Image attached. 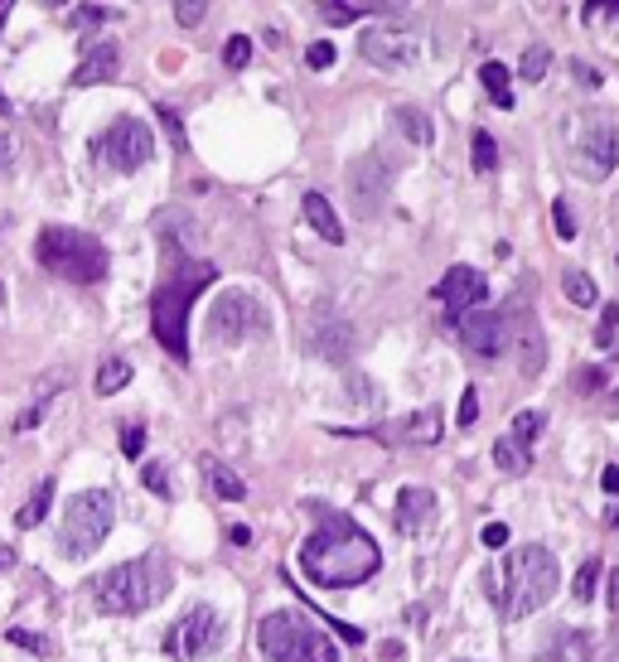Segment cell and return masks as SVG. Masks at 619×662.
<instances>
[{
	"instance_id": "45",
	"label": "cell",
	"mask_w": 619,
	"mask_h": 662,
	"mask_svg": "<svg viewBox=\"0 0 619 662\" xmlns=\"http://www.w3.org/2000/svg\"><path fill=\"white\" fill-rule=\"evenodd\" d=\"M306 64H310V68H330V64H334V44H330V40H320V44H310V54H306Z\"/></svg>"
},
{
	"instance_id": "6",
	"label": "cell",
	"mask_w": 619,
	"mask_h": 662,
	"mask_svg": "<svg viewBox=\"0 0 619 662\" xmlns=\"http://www.w3.org/2000/svg\"><path fill=\"white\" fill-rule=\"evenodd\" d=\"M257 648L266 662H339L334 639L300 609H272L257 624Z\"/></svg>"
},
{
	"instance_id": "52",
	"label": "cell",
	"mask_w": 619,
	"mask_h": 662,
	"mask_svg": "<svg viewBox=\"0 0 619 662\" xmlns=\"http://www.w3.org/2000/svg\"><path fill=\"white\" fill-rule=\"evenodd\" d=\"M228 537H233L237 547H247L252 542V527H228Z\"/></svg>"
},
{
	"instance_id": "55",
	"label": "cell",
	"mask_w": 619,
	"mask_h": 662,
	"mask_svg": "<svg viewBox=\"0 0 619 662\" xmlns=\"http://www.w3.org/2000/svg\"><path fill=\"white\" fill-rule=\"evenodd\" d=\"M10 561H15V551H5V547H0V566H10Z\"/></svg>"
},
{
	"instance_id": "54",
	"label": "cell",
	"mask_w": 619,
	"mask_h": 662,
	"mask_svg": "<svg viewBox=\"0 0 619 662\" xmlns=\"http://www.w3.org/2000/svg\"><path fill=\"white\" fill-rule=\"evenodd\" d=\"M610 609L619 615V571H610Z\"/></svg>"
},
{
	"instance_id": "37",
	"label": "cell",
	"mask_w": 619,
	"mask_h": 662,
	"mask_svg": "<svg viewBox=\"0 0 619 662\" xmlns=\"http://www.w3.org/2000/svg\"><path fill=\"white\" fill-rule=\"evenodd\" d=\"M320 15L330 20V24H349V20H363V15H368V5H339V0H324Z\"/></svg>"
},
{
	"instance_id": "57",
	"label": "cell",
	"mask_w": 619,
	"mask_h": 662,
	"mask_svg": "<svg viewBox=\"0 0 619 662\" xmlns=\"http://www.w3.org/2000/svg\"><path fill=\"white\" fill-rule=\"evenodd\" d=\"M605 662H619V648H610V658H605Z\"/></svg>"
},
{
	"instance_id": "21",
	"label": "cell",
	"mask_w": 619,
	"mask_h": 662,
	"mask_svg": "<svg viewBox=\"0 0 619 662\" xmlns=\"http://www.w3.org/2000/svg\"><path fill=\"white\" fill-rule=\"evenodd\" d=\"M576 391H586V397H605V407H619V358H615V367H581Z\"/></svg>"
},
{
	"instance_id": "7",
	"label": "cell",
	"mask_w": 619,
	"mask_h": 662,
	"mask_svg": "<svg viewBox=\"0 0 619 662\" xmlns=\"http://www.w3.org/2000/svg\"><path fill=\"white\" fill-rule=\"evenodd\" d=\"M117 522V494H107V488H82V494L68 498L64 508V527H58V551L64 556H92L97 547L107 542V532H112Z\"/></svg>"
},
{
	"instance_id": "2",
	"label": "cell",
	"mask_w": 619,
	"mask_h": 662,
	"mask_svg": "<svg viewBox=\"0 0 619 662\" xmlns=\"http://www.w3.org/2000/svg\"><path fill=\"white\" fill-rule=\"evenodd\" d=\"M556 585H562L556 556H552L548 547H538V542L508 551L499 566L484 571V591H489V599L499 605L504 619H528V615H538V609L556 595Z\"/></svg>"
},
{
	"instance_id": "16",
	"label": "cell",
	"mask_w": 619,
	"mask_h": 662,
	"mask_svg": "<svg viewBox=\"0 0 619 662\" xmlns=\"http://www.w3.org/2000/svg\"><path fill=\"white\" fill-rule=\"evenodd\" d=\"M155 242H161V252L169 256V266L189 262L194 242H199V228H194V218L185 208H161V213H155Z\"/></svg>"
},
{
	"instance_id": "22",
	"label": "cell",
	"mask_w": 619,
	"mask_h": 662,
	"mask_svg": "<svg viewBox=\"0 0 619 662\" xmlns=\"http://www.w3.org/2000/svg\"><path fill=\"white\" fill-rule=\"evenodd\" d=\"M300 208H306V223L320 232L324 242H344V223H339V213L330 208V199H324V194H306V199H300Z\"/></svg>"
},
{
	"instance_id": "47",
	"label": "cell",
	"mask_w": 619,
	"mask_h": 662,
	"mask_svg": "<svg viewBox=\"0 0 619 662\" xmlns=\"http://www.w3.org/2000/svg\"><path fill=\"white\" fill-rule=\"evenodd\" d=\"M479 537H484V547H504V542H508V527H504V522H489Z\"/></svg>"
},
{
	"instance_id": "53",
	"label": "cell",
	"mask_w": 619,
	"mask_h": 662,
	"mask_svg": "<svg viewBox=\"0 0 619 662\" xmlns=\"http://www.w3.org/2000/svg\"><path fill=\"white\" fill-rule=\"evenodd\" d=\"M383 662H402V643H383Z\"/></svg>"
},
{
	"instance_id": "29",
	"label": "cell",
	"mask_w": 619,
	"mask_h": 662,
	"mask_svg": "<svg viewBox=\"0 0 619 662\" xmlns=\"http://www.w3.org/2000/svg\"><path fill=\"white\" fill-rule=\"evenodd\" d=\"M523 377H538L542 373V363H548V343H542V334H538V324L528 320V329H523Z\"/></svg>"
},
{
	"instance_id": "48",
	"label": "cell",
	"mask_w": 619,
	"mask_h": 662,
	"mask_svg": "<svg viewBox=\"0 0 619 662\" xmlns=\"http://www.w3.org/2000/svg\"><path fill=\"white\" fill-rule=\"evenodd\" d=\"M44 411H48V401H40V407H30V411H24L20 421H15V431H30V426H40V421H44Z\"/></svg>"
},
{
	"instance_id": "9",
	"label": "cell",
	"mask_w": 619,
	"mask_h": 662,
	"mask_svg": "<svg viewBox=\"0 0 619 662\" xmlns=\"http://www.w3.org/2000/svg\"><path fill=\"white\" fill-rule=\"evenodd\" d=\"M358 54L383 73H407L431 54V40L421 30H411V24H378V30L358 34Z\"/></svg>"
},
{
	"instance_id": "27",
	"label": "cell",
	"mask_w": 619,
	"mask_h": 662,
	"mask_svg": "<svg viewBox=\"0 0 619 662\" xmlns=\"http://www.w3.org/2000/svg\"><path fill=\"white\" fill-rule=\"evenodd\" d=\"M494 464H499L504 474H528V464H532V455L523 445H518V440H499V445H494Z\"/></svg>"
},
{
	"instance_id": "5",
	"label": "cell",
	"mask_w": 619,
	"mask_h": 662,
	"mask_svg": "<svg viewBox=\"0 0 619 662\" xmlns=\"http://www.w3.org/2000/svg\"><path fill=\"white\" fill-rule=\"evenodd\" d=\"M34 256H40L44 272H54L58 280H73V286H97L107 276V247L92 238V232L48 223L34 238Z\"/></svg>"
},
{
	"instance_id": "41",
	"label": "cell",
	"mask_w": 619,
	"mask_h": 662,
	"mask_svg": "<svg viewBox=\"0 0 619 662\" xmlns=\"http://www.w3.org/2000/svg\"><path fill=\"white\" fill-rule=\"evenodd\" d=\"M155 117H161V126L169 131V145H175V151H185V126H179V117L169 112V107H155Z\"/></svg>"
},
{
	"instance_id": "46",
	"label": "cell",
	"mask_w": 619,
	"mask_h": 662,
	"mask_svg": "<svg viewBox=\"0 0 619 662\" xmlns=\"http://www.w3.org/2000/svg\"><path fill=\"white\" fill-rule=\"evenodd\" d=\"M121 450H126V455L136 460L141 450H145V426H126V435H121Z\"/></svg>"
},
{
	"instance_id": "51",
	"label": "cell",
	"mask_w": 619,
	"mask_h": 662,
	"mask_svg": "<svg viewBox=\"0 0 619 662\" xmlns=\"http://www.w3.org/2000/svg\"><path fill=\"white\" fill-rule=\"evenodd\" d=\"M600 484H605V494H619V470H615V464L600 474Z\"/></svg>"
},
{
	"instance_id": "32",
	"label": "cell",
	"mask_w": 619,
	"mask_h": 662,
	"mask_svg": "<svg viewBox=\"0 0 619 662\" xmlns=\"http://www.w3.org/2000/svg\"><path fill=\"white\" fill-rule=\"evenodd\" d=\"M548 68H552V48L548 44H532L523 54V64H518V73H523L528 82H542V78H548Z\"/></svg>"
},
{
	"instance_id": "42",
	"label": "cell",
	"mask_w": 619,
	"mask_h": 662,
	"mask_svg": "<svg viewBox=\"0 0 619 662\" xmlns=\"http://www.w3.org/2000/svg\"><path fill=\"white\" fill-rule=\"evenodd\" d=\"M107 20H112L107 5H78L73 10V24H82V30H88V24H107Z\"/></svg>"
},
{
	"instance_id": "56",
	"label": "cell",
	"mask_w": 619,
	"mask_h": 662,
	"mask_svg": "<svg viewBox=\"0 0 619 662\" xmlns=\"http://www.w3.org/2000/svg\"><path fill=\"white\" fill-rule=\"evenodd\" d=\"M10 112V102H5V92H0V117H5Z\"/></svg>"
},
{
	"instance_id": "34",
	"label": "cell",
	"mask_w": 619,
	"mask_h": 662,
	"mask_svg": "<svg viewBox=\"0 0 619 662\" xmlns=\"http://www.w3.org/2000/svg\"><path fill=\"white\" fill-rule=\"evenodd\" d=\"M596 581H600V561H596V556H590V561H586V566H581V571H576V585H572V595L581 599V605H590V599H596Z\"/></svg>"
},
{
	"instance_id": "8",
	"label": "cell",
	"mask_w": 619,
	"mask_h": 662,
	"mask_svg": "<svg viewBox=\"0 0 619 662\" xmlns=\"http://www.w3.org/2000/svg\"><path fill=\"white\" fill-rule=\"evenodd\" d=\"M228 639V624L223 615H218L213 605H194L185 619H175L165 629V658H175V662H209L218 648H223Z\"/></svg>"
},
{
	"instance_id": "19",
	"label": "cell",
	"mask_w": 619,
	"mask_h": 662,
	"mask_svg": "<svg viewBox=\"0 0 619 662\" xmlns=\"http://www.w3.org/2000/svg\"><path fill=\"white\" fill-rule=\"evenodd\" d=\"M121 73V48L117 44H97L88 48L78 68H73V88H92V82H112Z\"/></svg>"
},
{
	"instance_id": "20",
	"label": "cell",
	"mask_w": 619,
	"mask_h": 662,
	"mask_svg": "<svg viewBox=\"0 0 619 662\" xmlns=\"http://www.w3.org/2000/svg\"><path fill=\"white\" fill-rule=\"evenodd\" d=\"M199 474H203V488H209L213 498H223V503H242V498H247V484H242L218 455H203L199 460Z\"/></svg>"
},
{
	"instance_id": "26",
	"label": "cell",
	"mask_w": 619,
	"mask_h": 662,
	"mask_svg": "<svg viewBox=\"0 0 619 662\" xmlns=\"http://www.w3.org/2000/svg\"><path fill=\"white\" fill-rule=\"evenodd\" d=\"M562 290H566V300H572V305H581V310L600 305V290H596V280H590L586 272H566L562 276Z\"/></svg>"
},
{
	"instance_id": "11",
	"label": "cell",
	"mask_w": 619,
	"mask_h": 662,
	"mask_svg": "<svg viewBox=\"0 0 619 662\" xmlns=\"http://www.w3.org/2000/svg\"><path fill=\"white\" fill-rule=\"evenodd\" d=\"M262 324H266V315L247 290H223L209 310V339H218V343H242Z\"/></svg>"
},
{
	"instance_id": "30",
	"label": "cell",
	"mask_w": 619,
	"mask_h": 662,
	"mask_svg": "<svg viewBox=\"0 0 619 662\" xmlns=\"http://www.w3.org/2000/svg\"><path fill=\"white\" fill-rule=\"evenodd\" d=\"M48 503H54V479H44L40 488H34V494H30V503H24V508H20V527H34V522H44V512H48Z\"/></svg>"
},
{
	"instance_id": "31",
	"label": "cell",
	"mask_w": 619,
	"mask_h": 662,
	"mask_svg": "<svg viewBox=\"0 0 619 662\" xmlns=\"http://www.w3.org/2000/svg\"><path fill=\"white\" fill-rule=\"evenodd\" d=\"M542 426H548V416H542V411H518L513 416V431H508V440H518V445H532V440H538L542 435Z\"/></svg>"
},
{
	"instance_id": "35",
	"label": "cell",
	"mask_w": 619,
	"mask_h": 662,
	"mask_svg": "<svg viewBox=\"0 0 619 662\" xmlns=\"http://www.w3.org/2000/svg\"><path fill=\"white\" fill-rule=\"evenodd\" d=\"M223 64L228 68H247L252 64V40H247V34H233V40L223 44Z\"/></svg>"
},
{
	"instance_id": "15",
	"label": "cell",
	"mask_w": 619,
	"mask_h": 662,
	"mask_svg": "<svg viewBox=\"0 0 619 662\" xmlns=\"http://www.w3.org/2000/svg\"><path fill=\"white\" fill-rule=\"evenodd\" d=\"M619 165V131L610 121H590L586 136H581V169L590 179H605Z\"/></svg>"
},
{
	"instance_id": "13",
	"label": "cell",
	"mask_w": 619,
	"mask_h": 662,
	"mask_svg": "<svg viewBox=\"0 0 619 662\" xmlns=\"http://www.w3.org/2000/svg\"><path fill=\"white\" fill-rule=\"evenodd\" d=\"M484 296H489V286H484V276L475 272V266H451V272L441 276V286H435V300H441L445 320L460 324L465 315H475Z\"/></svg>"
},
{
	"instance_id": "38",
	"label": "cell",
	"mask_w": 619,
	"mask_h": 662,
	"mask_svg": "<svg viewBox=\"0 0 619 662\" xmlns=\"http://www.w3.org/2000/svg\"><path fill=\"white\" fill-rule=\"evenodd\" d=\"M141 479H145V488H151V494L175 498V494H169V470H165V464H145V470H141Z\"/></svg>"
},
{
	"instance_id": "58",
	"label": "cell",
	"mask_w": 619,
	"mask_h": 662,
	"mask_svg": "<svg viewBox=\"0 0 619 662\" xmlns=\"http://www.w3.org/2000/svg\"><path fill=\"white\" fill-rule=\"evenodd\" d=\"M5 15H10V5H0V24H5Z\"/></svg>"
},
{
	"instance_id": "49",
	"label": "cell",
	"mask_w": 619,
	"mask_h": 662,
	"mask_svg": "<svg viewBox=\"0 0 619 662\" xmlns=\"http://www.w3.org/2000/svg\"><path fill=\"white\" fill-rule=\"evenodd\" d=\"M572 68H576V78H581V82H586V88H600V73H596V68H590V64H581V58H576V64H572Z\"/></svg>"
},
{
	"instance_id": "1",
	"label": "cell",
	"mask_w": 619,
	"mask_h": 662,
	"mask_svg": "<svg viewBox=\"0 0 619 662\" xmlns=\"http://www.w3.org/2000/svg\"><path fill=\"white\" fill-rule=\"evenodd\" d=\"M383 551L363 532L358 522H324L320 532H310V542L300 547V571L310 575V585L320 591H349V585H363L368 575H378Z\"/></svg>"
},
{
	"instance_id": "39",
	"label": "cell",
	"mask_w": 619,
	"mask_h": 662,
	"mask_svg": "<svg viewBox=\"0 0 619 662\" xmlns=\"http://www.w3.org/2000/svg\"><path fill=\"white\" fill-rule=\"evenodd\" d=\"M552 228H556V238H562V242L576 238V218H572V208H566L562 199L552 203Z\"/></svg>"
},
{
	"instance_id": "50",
	"label": "cell",
	"mask_w": 619,
	"mask_h": 662,
	"mask_svg": "<svg viewBox=\"0 0 619 662\" xmlns=\"http://www.w3.org/2000/svg\"><path fill=\"white\" fill-rule=\"evenodd\" d=\"M10 161H15V141L0 131V169H10Z\"/></svg>"
},
{
	"instance_id": "36",
	"label": "cell",
	"mask_w": 619,
	"mask_h": 662,
	"mask_svg": "<svg viewBox=\"0 0 619 662\" xmlns=\"http://www.w3.org/2000/svg\"><path fill=\"white\" fill-rule=\"evenodd\" d=\"M615 339H619V305L610 300V305H605V315H600L596 343H600V349H615Z\"/></svg>"
},
{
	"instance_id": "40",
	"label": "cell",
	"mask_w": 619,
	"mask_h": 662,
	"mask_svg": "<svg viewBox=\"0 0 619 662\" xmlns=\"http://www.w3.org/2000/svg\"><path fill=\"white\" fill-rule=\"evenodd\" d=\"M455 421L465 426V431L479 421V391H475V387H465V397H460V416H455Z\"/></svg>"
},
{
	"instance_id": "18",
	"label": "cell",
	"mask_w": 619,
	"mask_h": 662,
	"mask_svg": "<svg viewBox=\"0 0 619 662\" xmlns=\"http://www.w3.org/2000/svg\"><path fill=\"white\" fill-rule=\"evenodd\" d=\"M431 518H435V494H431V488H402V494H397L393 522H397V532H402V537H421Z\"/></svg>"
},
{
	"instance_id": "10",
	"label": "cell",
	"mask_w": 619,
	"mask_h": 662,
	"mask_svg": "<svg viewBox=\"0 0 619 662\" xmlns=\"http://www.w3.org/2000/svg\"><path fill=\"white\" fill-rule=\"evenodd\" d=\"M151 155H155V136L136 117H117L112 126L92 141V161L102 169H112V175H131V169L151 165Z\"/></svg>"
},
{
	"instance_id": "33",
	"label": "cell",
	"mask_w": 619,
	"mask_h": 662,
	"mask_svg": "<svg viewBox=\"0 0 619 662\" xmlns=\"http://www.w3.org/2000/svg\"><path fill=\"white\" fill-rule=\"evenodd\" d=\"M469 145H475V169H479V175L499 169V141H494L489 131H475V141H469Z\"/></svg>"
},
{
	"instance_id": "12",
	"label": "cell",
	"mask_w": 619,
	"mask_h": 662,
	"mask_svg": "<svg viewBox=\"0 0 619 662\" xmlns=\"http://www.w3.org/2000/svg\"><path fill=\"white\" fill-rule=\"evenodd\" d=\"M387 189H393V169L383 165V155H358V161L349 165V203H354L363 218L383 213Z\"/></svg>"
},
{
	"instance_id": "23",
	"label": "cell",
	"mask_w": 619,
	"mask_h": 662,
	"mask_svg": "<svg viewBox=\"0 0 619 662\" xmlns=\"http://www.w3.org/2000/svg\"><path fill=\"white\" fill-rule=\"evenodd\" d=\"M393 126L407 136V145H431L435 141V126L421 107H393Z\"/></svg>"
},
{
	"instance_id": "28",
	"label": "cell",
	"mask_w": 619,
	"mask_h": 662,
	"mask_svg": "<svg viewBox=\"0 0 619 662\" xmlns=\"http://www.w3.org/2000/svg\"><path fill=\"white\" fill-rule=\"evenodd\" d=\"M131 383V363L126 358H107L102 367H97V391H102V397H112V391H121Z\"/></svg>"
},
{
	"instance_id": "17",
	"label": "cell",
	"mask_w": 619,
	"mask_h": 662,
	"mask_svg": "<svg viewBox=\"0 0 619 662\" xmlns=\"http://www.w3.org/2000/svg\"><path fill=\"white\" fill-rule=\"evenodd\" d=\"M310 349L320 353V358H330V363H344L349 353H354V324L339 320L334 310H320L310 320Z\"/></svg>"
},
{
	"instance_id": "44",
	"label": "cell",
	"mask_w": 619,
	"mask_h": 662,
	"mask_svg": "<svg viewBox=\"0 0 619 662\" xmlns=\"http://www.w3.org/2000/svg\"><path fill=\"white\" fill-rule=\"evenodd\" d=\"M5 639H10V643H15V648H30V653H48V639H40V633H24V629H10V633H5Z\"/></svg>"
},
{
	"instance_id": "43",
	"label": "cell",
	"mask_w": 619,
	"mask_h": 662,
	"mask_svg": "<svg viewBox=\"0 0 619 662\" xmlns=\"http://www.w3.org/2000/svg\"><path fill=\"white\" fill-rule=\"evenodd\" d=\"M203 15H209V5H203V0H179V5H175V20L179 24H199Z\"/></svg>"
},
{
	"instance_id": "14",
	"label": "cell",
	"mask_w": 619,
	"mask_h": 662,
	"mask_svg": "<svg viewBox=\"0 0 619 662\" xmlns=\"http://www.w3.org/2000/svg\"><path fill=\"white\" fill-rule=\"evenodd\" d=\"M460 343H465L475 358H504L508 343H513V329H508L504 315L494 310H475L460 320Z\"/></svg>"
},
{
	"instance_id": "25",
	"label": "cell",
	"mask_w": 619,
	"mask_h": 662,
	"mask_svg": "<svg viewBox=\"0 0 619 662\" xmlns=\"http://www.w3.org/2000/svg\"><path fill=\"white\" fill-rule=\"evenodd\" d=\"M479 82H484V92H489L494 107H504V112L513 107V82H508V68L504 64H494V58H489V64L479 68Z\"/></svg>"
},
{
	"instance_id": "24",
	"label": "cell",
	"mask_w": 619,
	"mask_h": 662,
	"mask_svg": "<svg viewBox=\"0 0 619 662\" xmlns=\"http://www.w3.org/2000/svg\"><path fill=\"white\" fill-rule=\"evenodd\" d=\"M397 440H407V445H435V440H441V416H435V411L407 416L402 431H397Z\"/></svg>"
},
{
	"instance_id": "3",
	"label": "cell",
	"mask_w": 619,
	"mask_h": 662,
	"mask_svg": "<svg viewBox=\"0 0 619 662\" xmlns=\"http://www.w3.org/2000/svg\"><path fill=\"white\" fill-rule=\"evenodd\" d=\"M213 276H218L213 262H175V272L155 286L151 320H155V339H161V349L169 358H179V363L189 358V305Z\"/></svg>"
},
{
	"instance_id": "4",
	"label": "cell",
	"mask_w": 619,
	"mask_h": 662,
	"mask_svg": "<svg viewBox=\"0 0 619 662\" xmlns=\"http://www.w3.org/2000/svg\"><path fill=\"white\" fill-rule=\"evenodd\" d=\"M169 585H175V575H169L165 556H136L97 575L92 599L102 615H145L169 595Z\"/></svg>"
}]
</instances>
